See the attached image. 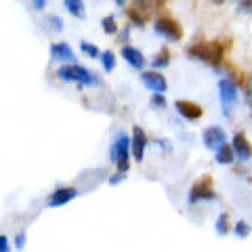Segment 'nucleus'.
I'll use <instances>...</instances> for the list:
<instances>
[{
  "instance_id": "6",
  "label": "nucleus",
  "mask_w": 252,
  "mask_h": 252,
  "mask_svg": "<svg viewBox=\"0 0 252 252\" xmlns=\"http://www.w3.org/2000/svg\"><path fill=\"white\" fill-rule=\"evenodd\" d=\"M198 200H215V191H212V179L204 177L198 183H193L189 189V202L195 204Z\"/></svg>"
},
{
  "instance_id": "5",
  "label": "nucleus",
  "mask_w": 252,
  "mask_h": 252,
  "mask_svg": "<svg viewBox=\"0 0 252 252\" xmlns=\"http://www.w3.org/2000/svg\"><path fill=\"white\" fill-rule=\"evenodd\" d=\"M156 34L162 36V38H166V40L175 42V40H181V38H183V28H181L175 19L160 17L156 21Z\"/></svg>"
},
{
  "instance_id": "8",
  "label": "nucleus",
  "mask_w": 252,
  "mask_h": 252,
  "mask_svg": "<svg viewBox=\"0 0 252 252\" xmlns=\"http://www.w3.org/2000/svg\"><path fill=\"white\" fill-rule=\"evenodd\" d=\"M141 80L156 94H164V91H166V78L158 72H141Z\"/></svg>"
},
{
  "instance_id": "28",
  "label": "nucleus",
  "mask_w": 252,
  "mask_h": 252,
  "mask_svg": "<svg viewBox=\"0 0 252 252\" xmlns=\"http://www.w3.org/2000/svg\"><path fill=\"white\" fill-rule=\"evenodd\" d=\"M0 252H11V248H9V240H6V235H0Z\"/></svg>"
},
{
  "instance_id": "32",
  "label": "nucleus",
  "mask_w": 252,
  "mask_h": 252,
  "mask_svg": "<svg viewBox=\"0 0 252 252\" xmlns=\"http://www.w3.org/2000/svg\"><path fill=\"white\" fill-rule=\"evenodd\" d=\"M248 94L252 97V72H250V76H248Z\"/></svg>"
},
{
  "instance_id": "3",
  "label": "nucleus",
  "mask_w": 252,
  "mask_h": 252,
  "mask_svg": "<svg viewBox=\"0 0 252 252\" xmlns=\"http://www.w3.org/2000/svg\"><path fill=\"white\" fill-rule=\"evenodd\" d=\"M57 76L61 78V80H69V82H80V84H84V86H93V84H99V78H97V74H93V72H89L86 67H82V65H61L59 67V72H57Z\"/></svg>"
},
{
  "instance_id": "26",
  "label": "nucleus",
  "mask_w": 252,
  "mask_h": 252,
  "mask_svg": "<svg viewBox=\"0 0 252 252\" xmlns=\"http://www.w3.org/2000/svg\"><path fill=\"white\" fill-rule=\"evenodd\" d=\"M152 103H154L156 107H164V105H166V99H164V94H156V93H154Z\"/></svg>"
},
{
  "instance_id": "4",
  "label": "nucleus",
  "mask_w": 252,
  "mask_h": 252,
  "mask_svg": "<svg viewBox=\"0 0 252 252\" xmlns=\"http://www.w3.org/2000/svg\"><path fill=\"white\" fill-rule=\"evenodd\" d=\"M219 94H220V105H223V112L229 114L233 112V107L238 105V86L231 78H223L219 82Z\"/></svg>"
},
{
  "instance_id": "13",
  "label": "nucleus",
  "mask_w": 252,
  "mask_h": 252,
  "mask_svg": "<svg viewBox=\"0 0 252 252\" xmlns=\"http://www.w3.org/2000/svg\"><path fill=\"white\" fill-rule=\"evenodd\" d=\"M122 57L126 59L128 65H132L135 69H143L145 67L143 53H141L139 49H135V46H122Z\"/></svg>"
},
{
  "instance_id": "12",
  "label": "nucleus",
  "mask_w": 252,
  "mask_h": 252,
  "mask_svg": "<svg viewBox=\"0 0 252 252\" xmlns=\"http://www.w3.org/2000/svg\"><path fill=\"white\" fill-rule=\"evenodd\" d=\"M231 147H233V154L238 156L240 160H250V156H252V147H250V143H248L246 135H242V132H238V135L233 137Z\"/></svg>"
},
{
  "instance_id": "17",
  "label": "nucleus",
  "mask_w": 252,
  "mask_h": 252,
  "mask_svg": "<svg viewBox=\"0 0 252 252\" xmlns=\"http://www.w3.org/2000/svg\"><path fill=\"white\" fill-rule=\"evenodd\" d=\"M65 9L72 13V15H76V17H84V2L82 0H65Z\"/></svg>"
},
{
  "instance_id": "29",
  "label": "nucleus",
  "mask_w": 252,
  "mask_h": 252,
  "mask_svg": "<svg viewBox=\"0 0 252 252\" xmlns=\"http://www.w3.org/2000/svg\"><path fill=\"white\" fill-rule=\"evenodd\" d=\"M122 179H124V177H122V172H118V175H114L112 179H109V183H112V185H118Z\"/></svg>"
},
{
  "instance_id": "18",
  "label": "nucleus",
  "mask_w": 252,
  "mask_h": 252,
  "mask_svg": "<svg viewBox=\"0 0 252 252\" xmlns=\"http://www.w3.org/2000/svg\"><path fill=\"white\" fill-rule=\"evenodd\" d=\"M215 227H217V231H219L220 235H225L227 231H229V217H227V212H223V215H219Z\"/></svg>"
},
{
  "instance_id": "21",
  "label": "nucleus",
  "mask_w": 252,
  "mask_h": 252,
  "mask_svg": "<svg viewBox=\"0 0 252 252\" xmlns=\"http://www.w3.org/2000/svg\"><path fill=\"white\" fill-rule=\"evenodd\" d=\"M101 26H103V32L105 34H116L118 32V26H116V19L109 15V17H105L103 21H101Z\"/></svg>"
},
{
  "instance_id": "30",
  "label": "nucleus",
  "mask_w": 252,
  "mask_h": 252,
  "mask_svg": "<svg viewBox=\"0 0 252 252\" xmlns=\"http://www.w3.org/2000/svg\"><path fill=\"white\" fill-rule=\"evenodd\" d=\"M156 143H158V145H162L164 149H166V152H168V149H170V145H168V141H166V139H158V141H156Z\"/></svg>"
},
{
  "instance_id": "1",
  "label": "nucleus",
  "mask_w": 252,
  "mask_h": 252,
  "mask_svg": "<svg viewBox=\"0 0 252 252\" xmlns=\"http://www.w3.org/2000/svg\"><path fill=\"white\" fill-rule=\"evenodd\" d=\"M187 55H189V57H193V59L212 63V65H220V61H223V55H225V44L220 42V40L202 42V44L189 46Z\"/></svg>"
},
{
  "instance_id": "25",
  "label": "nucleus",
  "mask_w": 252,
  "mask_h": 252,
  "mask_svg": "<svg viewBox=\"0 0 252 252\" xmlns=\"http://www.w3.org/2000/svg\"><path fill=\"white\" fill-rule=\"evenodd\" d=\"M238 11L240 13H250L252 15V0H244V2L238 4Z\"/></svg>"
},
{
  "instance_id": "7",
  "label": "nucleus",
  "mask_w": 252,
  "mask_h": 252,
  "mask_svg": "<svg viewBox=\"0 0 252 252\" xmlns=\"http://www.w3.org/2000/svg\"><path fill=\"white\" fill-rule=\"evenodd\" d=\"M202 139H204V145H206L208 149H215V152H219L223 145H227L225 141V130L219 128V126H210V128H206L202 132Z\"/></svg>"
},
{
  "instance_id": "27",
  "label": "nucleus",
  "mask_w": 252,
  "mask_h": 252,
  "mask_svg": "<svg viewBox=\"0 0 252 252\" xmlns=\"http://www.w3.org/2000/svg\"><path fill=\"white\" fill-rule=\"evenodd\" d=\"M15 246H17V248H23V246H26V233H23V231L17 233V238H15Z\"/></svg>"
},
{
  "instance_id": "33",
  "label": "nucleus",
  "mask_w": 252,
  "mask_h": 252,
  "mask_svg": "<svg viewBox=\"0 0 252 252\" xmlns=\"http://www.w3.org/2000/svg\"><path fill=\"white\" fill-rule=\"evenodd\" d=\"M126 38H128V28H126V30L122 32V36H120V42H124V40H126Z\"/></svg>"
},
{
  "instance_id": "31",
  "label": "nucleus",
  "mask_w": 252,
  "mask_h": 252,
  "mask_svg": "<svg viewBox=\"0 0 252 252\" xmlns=\"http://www.w3.org/2000/svg\"><path fill=\"white\" fill-rule=\"evenodd\" d=\"M44 6H46L44 0H36V2H34V9H44Z\"/></svg>"
},
{
  "instance_id": "19",
  "label": "nucleus",
  "mask_w": 252,
  "mask_h": 252,
  "mask_svg": "<svg viewBox=\"0 0 252 252\" xmlns=\"http://www.w3.org/2000/svg\"><path fill=\"white\" fill-rule=\"evenodd\" d=\"M101 61H103V69H105V72H114V67H116V57H114L112 51H105L103 55H101Z\"/></svg>"
},
{
  "instance_id": "16",
  "label": "nucleus",
  "mask_w": 252,
  "mask_h": 252,
  "mask_svg": "<svg viewBox=\"0 0 252 252\" xmlns=\"http://www.w3.org/2000/svg\"><path fill=\"white\" fill-rule=\"evenodd\" d=\"M170 63V53L166 51V49H162L160 53L156 55V57L152 59V65L156 67V69H162V67H166Z\"/></svg>"
},
{
  "instance_id": "14",
  "label": "nucleus",
  "mask_w": 252,
  "mask_h": 252,
  "mask_svg": "<svg viewBox=\"0 0 252 252\" xmlns=\"http://www.w3.org/2000/svg\"><path fill=\"white\" fill-rule=\"evenodd\" d=\"M51 57L55 61H67L69 65H72V61H74V51H72V46H69L67 42H55L51 46Z\"/></svg>"
},
{
  "instance_id": "2",
  "label": "nucleus",
  "mask_w": 252,
  "mask_h": 252,
  "mask_svg": "<svg viewBox=\"0 0 252 252\" xmlns=\"http://www.w3.org/2000/svg\"><path fill=\"white\" fill-rule=\"evenodd\" d=\"M130 149H132V141L128 139L126 132H120V135L116 137V141H114L109 156H112V162H116L118 172H122V175L124 172H128V166H130V160H128Z\"/></svg>"
},
{
  "instance_id": "15",
  "label": "nucleus",
  "mask_w": 252,
  "mask_h": 252,
  "mask_svg": "<svg viewBox=\"0 0 252 252\" xmlns=\"http://www.w3.org/2000/svg\"><path fill=\"white\" fill-rule=\"evenodd\" d=\"M233 156H235V154H233V147H231V145H223V147H220L219 152H217L215 158H217L219 164H231V162H233Z\"/></svg>"
},
{
  "instance_id": "22",
  "label": "nucleus",
  "mask_w": 252,
  "mask_h": 252,
  "mask_svg": "<svg viewBox=\"0 0 252 252\" xmlns=\"http://www.w3.org/2000/svg\"><path fill=\"white\" fill-rule=\"evenodd\" d=\"M80 49L89 55V57H99V55H103V53H99V49L94 44H89V42H80Z\"/></svg>"
},
{
  "instance_id": "11",
  "label": "nucleus",
  "mask_w": 252,
  "mask_h": 252,
  "mask_svg": "<svg viewBox=\"0 0 252 252\" xmlns=\"http://www.w3.org/2000/svg\"><path fill=\"white\" fill-rule=\"evenodd\" d=\"M175 107H177V112L185 118V120H198V118H202V114H204L198 103H193V101H185V99H179L175 103Z\"/></svg>"
},
{
  "instance_id": "24",
  "label": "nucleus",
  "mask_w": 252,
  "mask_h": 252,
  "mask_svg": "<svg viewBox=\"0 0 252 252\" xmlns=\"http://www.w3.org/2000/svg\"><path fill=\"white\" fill-rule=\"evenodd\" d=\"M49 23L53 26V30H57V32L63 30V21H61V17H57V15H51V17H49Z\"/></svg>"
},
{
  "instance_id": "10",
  "label": "nucleus",
  "mask_w": 252,
  "mask_h": 252,
  "mask_svg": "<svg viewBox=\"0 0 252 252\" xmlns=\"http://www.w3.org/2000/svg\"><path fill=\"white\" fill-rule=\"evenodd\" d=\"M132 156H135V160H143V154H145V147H147V135L143 132V128L141 126H135L132 128Z\"/></svg>"
},
{
  "instance_id": "23",
  "label": "nucleus",
  "mask_w": 252,
  "mask_h": 252,
  "mask_svg": "<svg viewBox=\"0 0 252 252\" xmlns=\"http://www.w3.org/2000/svg\"><path fill=\"white\" fill-rule=\"evenodd\" d=\"M248 233H250V225L246 220H240V223L235 225V235H238V238H246Z\"/></svg>"
},
{
  "instance_id": "9",
  "label": "nucleus",
  "mask_w": 252,
  "mask_h": 252,
  "mask_svg": "<svg viewBox=\"0 0 252 252\" xmlns=\"http://www.w3.org/2000/svg\"><path fill=\"white\" fill-rule=\"evenodd\" d=\"M76 195H78V191L74 187H59V189H55V191L49 195V206H53V208L63 206V204L72 202Z\"/></svg>"
},
{
  "instance_id": "20",
  "label": "nucleus",
  "mask_w": 252,
  "mask_h": 252,
  "mask_svg": "<svg viewBox=\"0 0 252 252\" xmlns=\"http://www.w3.org/2000/svg\"><path fill=\"white\" fill-rule=\"evenodd\" d=\"M128 17H130V21L135 23V26H141V28L145 26V19H147L139 9H128Z\"/></svg>"
}]
</instances>
